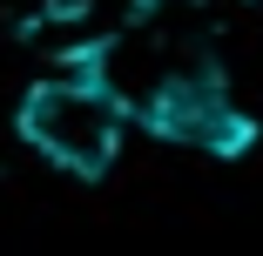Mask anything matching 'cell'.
Wrapping results in <instances>:
<instances>
[{"label": "cell", "mask_w": 263, "mask_h": 256, "mask_svg": "<svg viewBox=\"0 0 263 256\" xmlns=\"http://www.w3.org/2000/svg\"><path fill=\"white\" fill-rule=\"evenodd\" d=\"M21 142L34 155H47L68 175H108V162L122 155V128H128V101L101 81V74H54L34 81L21 94Z\"/></svg>", "instance_id": "6da1fadb"}, {"label": "cell", "mask_w": 263, "mask_h": 256, "mask_svg": "<svg viewBox=\"0 0 263 256\" xmlns=\"http://www.w3.org/2000/svg\"><path fill=\"white\" fill-rule=\"evenodd\" d=\"M135 115H142V128L155 142L202 148V155H216V162L250 155V142H256V122L230 101V81L216 68H176V74H162L142 94Z\"/></svg>", "instance_id": "7a4b0ae2"}]
</instances>
